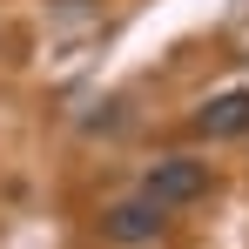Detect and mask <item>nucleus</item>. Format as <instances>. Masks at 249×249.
Returning <instances> with one entry per match:
<instances>
[{
  "mask_svg": "<svg viewBox=\"0 0 249 249\" xmlns=\"http://www.w3.org/2000/svg\"><path fill=\"white\" fill-rule=\"evenodd\" d=\"M196 196H209V162H189V155H168V162H155L148 175H142V202H155L168 215V209L196 202Z\"/></svg>",
  "mask_w": 249,
  "mask_h": 249,
  "instance_id": "f257e3e1",
  "label": "nucleus"
},
{
  "mask_svg": "<svg viewBox=\"0 0 249 249\" xmlns=\"http://www.w3.org/2000/svg\"><path fill=\"white\" fill-rule=\"evenodd\" d=\"M162 209L155 202H142V196H135V202H115L108 209V215H101V229H108V243H122V249H142V243H155V236H162Z\"/></svg>",
  "mask_w": 249,
  "mask_h": 249,
  "instance_id": "f03ea898",
  "label": "nucleus"
},
{
  "mask_svg": "<svg viewBox=\"0 0 249 249\" xmlns=\"http://www.w3.org/2000/svg\"><path fill=\"white\" fill-rule=\"evenodd\" d=\"M196 128H202V135H243V128H249V88L209 94L202 108H196Z\"/></svg>",
  "mask_w": 249,
  "mask_h": 249,
  "instance_id": "7ed1b4c3",
  "label": "nucleus"
},
{
  "mask_svg": "<svg viewBox=\"0 0 249 249\" xmlns=\"http://www.w3.org/2000/svg\"><path fill=\"white\" fill-rule=\"evenodd\" d=\"M61 7H81V0H61Z\"/></svg>",
  "mask_w": 249,
  "mask_h": 249,
  "instance_id": "20e7f679",
  "label": "nucleus"
}]
</instances>
